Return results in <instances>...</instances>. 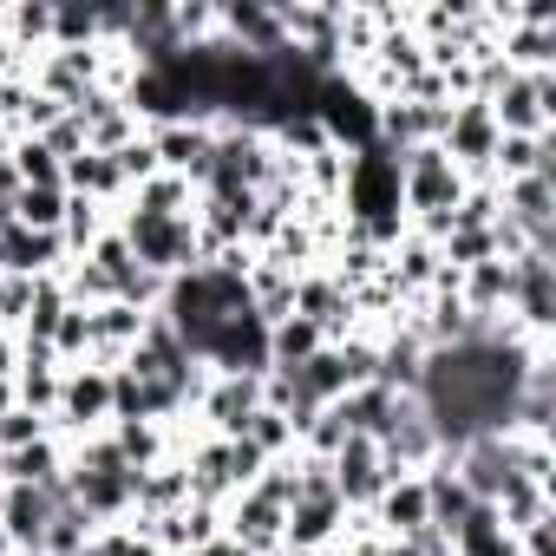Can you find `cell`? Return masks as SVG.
Here are the masks:
<instances>
[{
    "label": "cell",
    "instance_id": "cell-24",
    "mask_svg": "<svg viewBox=\"0 0 556 556\" xmlns=\"http://www.w3.org/2000/svg\"><path fill=\"white\" fill-rule=\"evenodd\" d=\"M99 556H164L144 530H131V523H105L99 530Z\"/></svg>",
    "mask_w": 556,
    "mask_h": 556
},
{
    "label": "cell",
    "instance_id": "cell-21",
    "mask_svg": "<svg viewBox=\"0 0 556 556\" xmlns=\"http://www.w3.org/2000/svg\"><path fill=\"white\" fill-rule=\"evenodd\" d=\"M242 439H249L262 458H289V452H295V426H289L282 413H268V406H262V413L242 426Z\"/></svg>",
    "mask_w": 556,
    "mask_h": 556
},
{
    "label": "cell",
    "instance_id": "cell-7",
    "mask_svg": "<svg viewBox=\"0 0 556 556\" xmlns=\"http://www.w3.org/2000/svg\"><path fill=\"white\" fill-rule=\"evenodd\" d=\"M328 478H334V497L348 504V517H367V510L380 504V491L393 484V478H387V458H380L374 439H348V445L328 458Z\"/></svg>",
    "mask_w": 556,
    "mask_h": 556
},
{
    "label": "cell",
    "instance_id": "cell-11",
    "mask_svg": "<svg viewBox=\"0 0 556 556\" xmlns=\"http://www.w3.org/2000/svg\"><path fill=\"white\" fill-rule=\"evenodd\" d=\"M177 504H190V471H184V458H157L151 471L131 478V517L125 523H151Z\"/></svg>",
    "mask_w": 556,
    "mask_h": 556
},
{
    "label": "cell",
    "instance_id": "cell-6",
    "mask_svg": "<svg viewBox=\"0 0 556 556\" xmlns=\"http://www.w3.org/2000/svg\"><path fill=\"white\" fill-rule=\"evenodd\" d=\"M144 138H151L164 177H184L190 190H203V177H210V151H216V125H210V118H170V125H151Z\"/></svg>",
    "mask_w": 556,
    "mask_h": 556
},
{
    "label": "cell",
    "instance_id": "cell-27",
    "mask_svg": "<svg viewBox=\"0 0 556 556\" xmlns=\"http://www.w3.org/2000/svg\"><path fill=\"white\" fill-rule=\"evenodd\" d=\"M14 406H21V400H14V380H0V419H8Z\"/></svg>",
    "mask_w": 556,
    "mask_h": 556
},
{
    "label": "cell",
    "instance_id": "cell-12",
    "mask_svg": "<svg viewBox=\"0 0 556 556\" xmlns=\"http://www.w3.org/2000/svg\"><path fill=\"white\" fill-rule=\"evenodd\" d=\"M60 184H66V197H92V203H105V210H125V197H131L118 157H105V151H79Z\"/></svg>",
    "mask_w": 556,
    "mask_h": 556
},
{
    "label": "cell",
    "instance_id": "cell-3",
    "mask_svg": "<svg viewBox=\"0 0 556 556\" xmlns=\"http://www.w3.org/2000/svg\"><path fill=\"white\" fill-rule=\"evenodd\" d=\"M510 321L530 341L556 334V262H549V249H517L510 255Z\"/></svg>",
    "mask_w": 556,
    "mask_h": 556
},
{
    "label": "cell",
    "instance_id": "cell-8",
    "mask_svg": "<svg viewBox=\"0 0 556 556\" xmlns=\"http://www.w3.org/2000/svg\"><path fill=\"white\" fill-rule=\"evenodd\" d=\"M295 315L302 321H315L321 328V341L334 348V341H348V334H361V315H354V295L334 282L328 268H308L302 282H295Z\"/></svg>",
    "mask_w": 556,
    "mask_h": 556
},
{
    "label": "cell",
    "instance_id": "cell-1",
    "mask_svg": "<svg viewBox=\"0 0 556 556\" xmlns=\"http://www.w3.org/2000/svg\"><path fill=\"white\" fill-rule=\"evenodd\" d=\"M118 242L138 255V268H151V275H184V268H197V229H190V216H151V210H118Z\"/></svg>",
    "mask_w": 556,
    "mask_h": 556
},
{
    "label": "cell",
    "instance_id": "cell-19",
    "mask_svg": "<svg viewBox=\"0 0 556 556\" xmlns=\"http://www.w3.org/2000/svg\"><path fill=\"white\" fill-rule=\"evenodd\" d=\"M125 210H151V216H197V190L184 184V177H151V184H138L131 197H125Z\"/></svg>",
    "mask_w": 556,
    "mask_h": 556
},
{
    "label": "cell",
    "instance_id": "cell-28",
    "mask_svg": "<svg viewBox=\"0 0 556 556\" xmlns=\"http://www.w3.org/2000/svg\"><path fill=\"white\" fill-rule=\"evenodd\" d=\"M14 556H47V549H14Z\"/></svg>",
    "mask_w": 556,
    "mask_h": 556
},
{
    "label": "cell",
    "instance_id": "cell-2",
    "mask_svg": "<svg viewBox=\"0 0 556 556\" xmlns=\"http://www.w3.org/2000/svg\"><path fill=\"white\" fill-rule=\"evenodd\" d=\"M105 426H112V374L92 367V361L66 367L60 374V406H53V439L79 445V439H92Z\"/></svg>",
    "mask_w": 556,
    "mask_h": 556
},
{
    "label": "cell",
    "instance_id": "cell-14",
    "mask_svg": "<svg viewBox=\"0 0 556 556\" xmlns=\"http://www.w3.org/2000/svg\"><path fill=\"white\" fill-rule=\"evenodd\" d=\"M66 478V439H34L21 452H0V484H60Z\"/></svg>",
    "mask_w": 556,
    "mask_h": 556
},
{
    "label": "cell",
    "instance_id": "cell-20",
    "mask_svg": "<svg viewBox=\"0 0 556 556\" xmlns=\"http://www.w3.org/2000/svg\"><path fill=\"white\" fill-rule=\"evenodd\" d=\"M60 216H66V190H14V223L60 236Z\"/></svg>",
    "mask_w": 556,
    "mask_h": 556
},
{
    "label": "cell",
    "instance_id": "cell-5",
    "mask_svg": "<svg viewBox=\"0 0 556 556\" xmlns=\"http://www.w3.org/2000/svg\"><path fill=\"white\" fill-rule=\"evenodd\" d=\"M190 413L210 439H242V426L262 413V374H210Z\"/></svg>",
    "mask_w": 556,
    "mask_h": 556
},
{
    "label": "cell",
    "instance_id": "cell-22",
    "mask_svg": "<svg viewBox=\"0 0 556 556\" xmlns=\"http://www.w3.org/2000/svg\"><path fill=\"white\" fill-rule=\"evenodd\" d=\"M34 289H40V282L0 275V328H8V334H21V328H27V315H34Z\"/></svg>",
    "mask_w": 556,
    "mask_h": 556
},
{
    "label": "cell",
    "instance_id": "cell-25",
    "mask_svg": "<svg viewBox=\"0 0 556 556\" xmlns=\"http://www.w3.org/2000/svg\"><path fill=\"white\" fill-rule=\"evenodd\" d=\"M517 556H556V510L517 530Z\"/></svg>",
    "mask_w": 556,
    "mask_h": 556
},
{
    "label": "cell",
    "instance_id": "cell-16",
    "mask_svg": "<svg viewBox=\"0 0 556 556\" xmlns=\"http://www.w3.org/2000/svg\"><path fill=\"white\" fill-rule=\"evenodd\" d=\"M105 439L118 445V458H125L131 471H151L157 458H170V432H164V426H151V419H112V426H105Z\"/></svg>",
    "mask_w": 556,
    "mask_h": 556
},
{
    "label": "cell",
    "instance_id": "cell-13",
    "mask_svg": "<svg viewBox=\"0 0 556 556\" xmlns=\"http://www.w3.org/2000/svg\"><path fill=\"white\" fill-rule=\"evenodd\" d=\"M367 523H374V536H413V530H426V523H432L426 484H419V478H393V484L380 491V504L367 510Z\"/></svg>",
    "mask_w": 556,
    "mask_h": 556
},
{
    "label": "cell",
    "instance_id": "cell-18",
    "mask_svg": "<svg viewBox=\"0 0 556 556\" xmlns=\"http://www.w3.org/2000/svg\"><path fill=\"white\" fill-rule=\"evenodd\" d=\"M328 341H321V328L315 321H302V315H282L268 328V367H302V361H315Z\"/></svg>",
    "mask_w": 556,
    "mask_h": 556
},
{
    "label": "cell",
    "instance_id": "cell-26",
    "mask_svg": "<svg viewBox=\"0 0 556 556\" xmlns=\"http://www.w3.org/2000/svg\"><path fill=\"white\" fill-rule=\"evenodd\" d=\"M14 374H21V334L0 328V380H14Z\"/></svg>",
    "mask_w": 556,
    "mask_h": 556
},
{
    "label": "cell",
    "instance_id": "cell-4",
    "mask_svg": "<svg viewBox=\"0 0 556 556\" xmlns=\"http://www.w3.org/2000/svg\"><path fill=\"white\" fill-rule=\"evenodd\" d=\"M203 374H268V321L255 308L223 315L203 341H197Z\"/></svg>",
    "mask_w": 556,
    "mask_h": 556
},
{
    "label": "cell",
    "instance_id": "cell-9",
    "mask_svg": "<svg viewBox=\"0 0 556 556\" xmlns=\"http://www.w3.org/2000/svg\"><path fill=\"white\" fill-rule=\"evenodd\" d=\"M66 268V242L47 236V229H27V223H8L0 229V275H21V282H47V275Z\"/></svg>",
    "mask_w": 556,
    "mask_h": 556
},
{
    "label": "cell",
    "instance_id": "cell-23",
    "mask_svg": "<svg viewBox=\"0 0 556 556\" xmlns=\"http://www.w3.org/2000/svg\"><path fill=\"white\" fill-rule=\"evenodd\" d=\"M47 432H53V419H40V413L14 406L8 419H0V452H21V445H34V439H47Z\"/></svg>",
    "mask_w": 556,
    "mask_h": 556
},
{
    "label": "cell",
    "instance_id": "cell-15",
    "mask_svg": "<svg viewBox=\"0 0 556 556\" xmlns=\"http://www.w3.org/2000/svg\"><path fill=\"white\" fill-rule=\"evenodd\" d=\"M118 229V210H105V203H92V197H66V216H60V242H66V255H86L92 242H105Z\"/></svg>",
    "mask_w": 556,
    "mask_h": 556
},
{
    "label": "cell",
    "instance_id": "cell-10",
    "mask_svg": "<svg viewBox=\"0 0 556 556\" xmlns=\"http://www.w3.org/2000/svg\"><path fill=\"white\" fill-rule=\"evenodd\" d=\"M73 118L86 125V151H125L131 138H144V118L118 99V92H86L79 105H73Z\"/></svg>",
    "mask_w": 556,
    "mask_h": 556
},
{
    "label": "cell",
    "instance_id": "cell-17",
    "mask_svg": "<svg viewBox=\"0 0 556 556\" xmlns=\"http://www.w3.org/2000/svg\"><path fill=\"white\" fill-rule=\"evenodd\" d=\"M452 556H517V536L504 530V517L491 504H478L458 530H452Z\"/></svg>",
    "mask_w": 556,
    "mask_h": 556
}]
</instances>
